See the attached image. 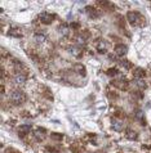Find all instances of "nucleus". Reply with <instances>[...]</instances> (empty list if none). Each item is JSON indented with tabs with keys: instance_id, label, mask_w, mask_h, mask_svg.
Returning a JSON list of instances; mask_svg holds the SVG:
<instances>
[{
	"instance_id": "3",
	"label": "nucleus",
	"mask_w": 151,
	"mask_h": 153,
	"mask_svg": "<svg viewBox=\"0 0 151 153\" xmlns=\"http://www.w3.org/2000/svg\"><path fill=\"white\" fill-rule=\"evenodd\" d=\"M53 19H54V16L53 14H51V13H48V12H43L40 14V21H41V23H44V24L52 23L53 22Z\"/></svg>"
},
{
	"instance_id": "6",
	"label": "nucleus",
	"mask_w": 151,
	"mask_h": 153,
	"mask_svg": "<svg viewBox=\"0 0 151 153\" xmlns=\"http://www.w3.org/2000/svg\"><path fill=\"white\" fill-rule=\"evenodd\" d=\"M26 80H27V77H26V75H25V73L17 72V73L14 75V83H16V84L22 85V84L26 83Z\"/></svg>"
},
{
	"instance_id": "10",
	"label": "nucleus",
	"mask_w": 151,
	"mask_h": 153,
	"mask_svg": "<svg viewBox=\"0 0 151 153\" xmlns=\"http://www.w3.org/2000/svg\"><path fill=\"white\" fill-rule=\"evenodd\" d=\"M35 41L38 42V44H41V42H44L45 41V39H47V36H45V34L43 32H40V34H36L35 35Z\"/></svg>"
},
{
	"instance_id": "2",
	"label": "nucleus",
	"mask_w": 151,
	"mask_h": 153,
	"mask_svg": "<svg viewBox=\"0 0 151 153\" xmlns=\"http://www.w3.org/2000/svg\"><path fill=\"white\" fill-rule=\"evenodd\" d=\"M127 19H128L129 23L134 26V24L139 23V21H141V14H139L138 12H128Z\"/></svg>"
},
{
	"instance_id": "1",
	"label": "nucleus",
	"mask_w": 151,
	"mask_h": 153,
	"mask_svg": "<svg viewBox=\"0 0 151 153\" xmlns=\"http://www.w3.org/2000/svg\"><path fill=\"white\" fill-rule=\"evenodd\" d=\"M9 99H10V102L14 103V104H22V103H25V101H26V95H25V93L21 90H13L9 95Z\"/></svg>"
},
{
	"instance_id": "5",
	"label": "nucleus",
	"mask_w": 151,
	"mask_h": 153,
	"mask_svg": "<svg viewBox=\"0 0 151 153\" xmlns=\"http://www.w3.org/2000/svg\"><path fill=\"white\" fill-rule=\"evenodd\" d=\"M127 52H128V48L125 47L124 44H118L116 47H115V53H116L118 55H120V57L125 55L127 54Z\"/></svg>"
},
{
	"instance_id": "22",
	"label": "nucleus",
	"mask_w": 151,
	"mask_h": 153,
	"mask_svg": "<svg viewBox=\"0 0 151 153\" xmlns=\"http://www.w3.org/2000/svg\"><path fill=\"white\" fill-rule=\"evenodd\" d=\"M70 27L74 28V30H78V28L80 27V24L78 22H74V23H71V26H70Z\"/></svg>"
},
{
	"instance_id": "23",
	"label": "nucleus",
	"mask_w": 151,
	"mask_h": 153,
	"mask_svg": "<svg viewBox=\"0 0 151 153\" xmlns=\"http://www.w3.org/2000/svg\"><path fill=\"white\" fill-rule=\"evenodd\" d=\"M52 136H53L54 138V139H62V135L61 134H52Z\"/></svg>"
},
{
	"instance_id": "17",
	"label": "nucleus",
	"mask_w": 151,
	"mask_h": 153,
	"mask_svg": "<svg viewBox=\"0 0 151 153\" xmlns=\"http://www.w3.org/2000/svg\"><path fill=\"white\" fill-rule=\"evenodd\" d=\"M85 12H88V14H89V17H97V12H96V9L92 8V6H87L85 8Z\"/></svg>"
},
{
	"instance_id": "4",
	"label": "nucleus",
	"mask_w": 151,
	"mask_h": 153,
	"mask_svg": "<svg viewBox=\"0 0 151 153\" xmlns=\"http://www.w3.org/2000/svg\"><path fill=\"white\" fill-rule=\"evenodd\" d=\"M96 49L98 53H101V54H103V53L107 52V42L102 40V39H100V40L96 41Z\"/></svg>"
},
{
	"instance_id": "16",
	"label": "nucleus",
	"mask_w": 151,
	"mask_h": 153,
	"mask_svg": "<svg viewBox=\"0 0 151 153\" xmlns=\"http://www.w3.org/2000/svg\"><path fill=\"white\" fill-rule=\"evenodd\" d=\"M30 131V126L29 125H23V126H21V129H20V135L21 136H23L25 134H27Z\"/></svg>"
},
{
	"instance_id": "14",
	"label": "nucleus",
	"mask_w": 151,
	"mask_h": 153,
	"mask_svg": "<svg viewBox=\"0 0 151 153\" xmlns=\"http://www.w3.org/2000/svg\"><path fill=\"white\" fill-rule=\"evenodd\" d=\"M69 30L70 28H69V26H66V24H61V26L58 27V31L61 32V35H65V36L69 34Z\"/></svg>"
},
{
	"instance_id": "15",
	"label": "nucleus",
	"mask_w": 151,
	"mask_h": 153,
	"mask_svg": "<svg viewBox=\"0 0 151 153\" xmlns=\"http://www.w3.org/2000/svg\"><path fill=\"white\" fill-rule=\"evenodd\" d=\"M127 138L129 140H134L137 139V133L133 130H127Z\"/></svg>"
},
{
	"instance_id": "20",
	"label": "nucleus",
	"mask_w": 151,
	"mask_h": 153,
	"mask_svg": "<svg viewBox=\"0 0 151 153\" xmlns=\"http://www.w3.org/2000/svg\"><path fill=\"white\" fill-rule=\"evenodd\" d=\"M9 34H10V35H13V36H22V34H20V31H18V30H10V31H9Z\"/></svg>"
},
{
	"instance_id": "21",
	"label": "nucleus",
	"mask_w": 151,
	"mask_h": 153,
	"mask_svg": "<svg viewBox=\"0 0 151 153\" xmlns=\"http://www.w3.org/2000/svg\"><path fill=\"white\" fill-rule=\"evenodd\" d=\"M70 52H71V53H74V55H79V53H80V49H79V48H76V47H74V48H71V49H70Z\"/></svg>"
},
{
	"instance_id": "7",
	"label": "nucleus",
	"mask_w": 151,
	"mask_h": 153,
	"mask_svg": "<svg viewBox=\"0 0 151 153\" xmlns=\"http://www.w3.org/2000/svg\"><path fill=\"white\" fill-rule=\"evenodd\" d=\"M88 37H89V35H88V32H84V34H79L78 36H76V44L78 45H83L85 44Z\"/></svg>"
},
{
	"instance_id": "19",
	"label": "nucleus",
	"mask_w": 151,
	"mask_h": 153,
	"mask_svg": "<svg viewBox=\"0 0 151 153\" xmlns=\"http://www.w3.org/2000/svg\"><path fill=\"white\" fill-rule=\"evenodd\" d=\"M121 66L123 67H125L127 70H129V68H132V63L131 62H128V60H121Z\"/></svg>"
},
{
	"instance_id": "12",
	"label": "nucleus",
	"mask_w": 151,
	"mask_h": 153,
	"mask_svg": "<svg viewBox=\"0 0 151 153\" xmlns=\"http://www.w3.org/2000/svg\"><path fill=\"white\" fill-rule=\"evenodd\" d=\"M134 84L137 85V88L139 89H145L146 88V83L143 79H134Z\"/></svg>"
},
{
	"instance_id": "8",
	"label": "nucleus",
	"mask_w": 151,
	"mask_h": 153,
	"mask_svg": "<svg viewBox=\"0 0 151 153\" xmlns=\"http://www.w3.org/2000/svg\"><path fill=\"white\" fill-rule=\"evenodd\" d=\"M133 76H134V79H143L145 77V70L141 68V67H137V68L133 70Z\"/></svg>"
},
{
	"instance_id": "11",
	"label": "nucleus",
	"mask_w": 151,
	"mask_h": 153,
	"mask_svg": "<svg viewBox=\"0 0 151 153\" xmlns=\"http://www.w3.org/2000/svg\"><path fill=\"white\" fill-rule=\"evenodd\" d=\"M112 129H114L115 131H121L123 130V124L120 122V121L114 120L112 121Z\"/></svg>"
},
{
	"instance_id": "9",
	"label": "nucleus",
	"mask_w": 151,
	"mask_h": 153,
	"mask_svg": "<svg viewBox=\"0 0 151 153\" xmlns=\"http://www.w3.org/2000/svg\"><path fill=\"white\" fill-rule=\"evenodd\" d=\"M74 71H75V72H78L79 75H83V76L87 73L85 67H84L83 65H80V63H78V65H75V67H74Z\"/></svg>"
},
{
	"instance_id": "13",
	"label": "nucleus",
	"mask_w": 151,
	"mask_h": 153,
	"mask_svg": "<svg viewBox=\"0 0 151 153\" xmlns=\"http://www.w3.org/2000/svg\"><path fill=\"white\" fill-rule=\"evenodd\" d=\"M44 134H45V129H38L36 131H35V136H36L39 140L44 139Z\"/></svg>"
},
{
	"instance_id": "18",
	"label": "nucleus",
	"mask_w": 151,
	"mask_h": 153,
	"mask_svg": "<svg viewBox=\"0 0 151 153\" xmlns=\"http://www.w3.org/2000/svg\"><path fill=\"white\" fill-rule=\"evenodd\" d=\"M108 76H116V75L119 73V71L116 68H110V70H107V72H106Z\"/></svg>"
}]
</instances>
